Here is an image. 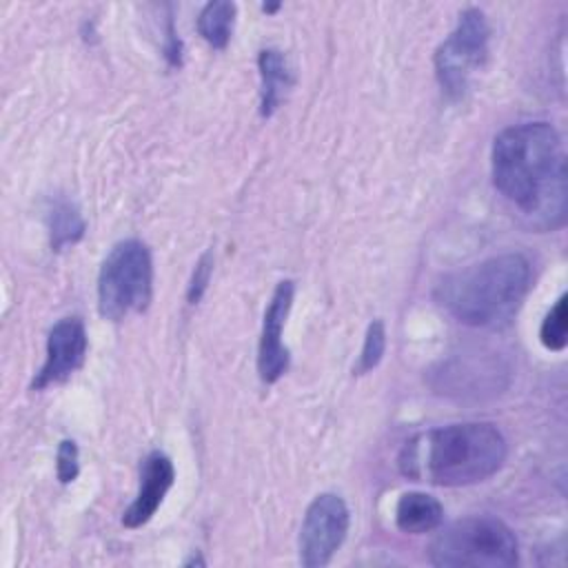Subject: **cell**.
<instances>
[{"label": "cell", "instance_id": "6da1fadb", "mask_svg": "<svg viewBox=\"0 0 568 568\" xmlns=\"http://www.w3.org/2000/svg\"><path fill=\"white\" fill-rule=\"evenodd\" d=\"M493 184L532 229H559L568 211V173L557 129L548 122L504 129L493 144Z\"/></svg>", "mask_w": 568, "mask_h": 568}, {"label": "cell", "instance_id": "7a4b0ae2", "mask_svg": "<svg viewBox=\"0 0 568 568\" xmlns=\"http://www.w3.org/2000/svg\"><path fill=\"white\" fill-rule=\"evenodd\" d=\"M506 459L504 435L486 422L433 428L406 442L399 470L435 486H470L493 477Z\"/></svg>", "mask_w": 568, "mask_h": 568}, {"label": "cell", "instance_id": "3957f363", "mask_svg": "<svg viewBox=\"0 0 568 568\" xmlns=\"http://www.w3.org/2000/svg\"><path fill=\"white\" fill-rule=\"evenodd\" d=\"M530 288V262L519 253H501L446 275L437 284L439 304L462 324L506 328Z\"/></svg>", "mask_w": 568, "mask_h": 568}, {"label": "cell", "instance_id": "277c9868", "mask_svg": "<svg viewBox=\"0 0 568 568\" xmlns=\"http://www.w3.org/2000/svg\"><path fill=\"white\" fill-rule=\"evenodd\" d=\"M428 557L435 566L510 568L517 564V539L497 517H466L435 535Z\"/></svg>", "mask_w": 568, "mask_h": 568}, {"label": "cell", "instance_id": "5b68a950", "mask_svg": "<svg viewBox=\"0 0 568 568\" xmlns=\"http://www.w3.org/2000/svg\"><path fill=\"white\" fill-rule=\"evenodd\" d=\"M153 295V262L138 240L118 242L98 273V311L111 322L149 306Z\"/></svg>", "mask_w": 568, "mask_h": 568}, {"label": "cell", "instance_id": "8992f818", "mask_svg": "<svg viewBox=\"0 0 568 568\" xmlns=\"http://www.w3.org/2000/svg\"><path fill=\"white\" fill-rule=\"evenodd\" d=\"M488 36L490 29L484 11H462L455 31L439 44L435 53V73L448 95L457 98L466 91L473 71L486 60Z\"/></svg>", "mask_w": 568, "mask_h": 568}, {"label": "cell", "instance_id": "52a82bcc", "mask_svg": "<svg viewBox=\"0 0 568 568\" xmlns=\"http://www.w3.org/2000/svg\"><path fill=\"white\" fill-rule=\"evenodd\" d=\"M348 532V508L333 493L317 495L304 515L300 530V561L308 568L326 566Z\"/></svg>", "mask_w": 568, "mask_h": 568}, {"label": "cell", "instance_id": "ba28073f", "mask_svg": "<svg viewBox=\"0 0 568 568\" xmlns=\"http://www.w3.org/2000/svg\"><path fill=\"white\" fill-rule=\"evenodd\" d=\"M87 355V331L82 320L64 317L60 320L47 337V357L42 368L36 373L31 388L42 390L51 384L64 382L73 375Z\"/></svg>", "mask_w": 568, "mask_h": 568}, {"label": "cell", "instance_id": "9c48e42d", "mask_svg": "<svg viewBox=\"0 0 568 568\" xmlns=\"http://www.w3.org/2000/svg\"><path fill=\"white\" fill-rule=\"evenodd\" d=\"M293 293L295 286L291 280L280 282L264 311L262 335L257 346V373L264 384L277 382L288 368V348L282 342V331L293 304Z\"/></svg>", "mask_w": 568, "mask_h": 568}, {"label": "cell", "instance_id": "30bf717a", "mask_svg": "<svg viewBox=\"0 0 568 568\" xmlns=\"http://www.w3.org/2000/svg\"><path fill=\"white\" fill-rule=\"evenodd\" d=\"M173 479H175L173 462L160 450L149 453L146 459L142 462V468H140L138 495L131 501V506L124 510L122 524L126 528L144 526L155 515V510L160 508L164 495L173 486Z\"/></svg>", "mask_w": 568, "mask_h": 568}, {"label": "cell", "instance_id": "8fae6325", "mask_svg": "<svg viewBox=\"0 0 568 568\" xmlns=\"http://www.w3.org/2000/svg\"><path fill=\"white\" fill-rule=\"evenodd\" d=\"M260 78H262V95H260V113L264 118L273 115V111L284 100L286 91L293 84V71L288 67V60L277 49H264L257 58Z\"/></svg>", "mask_w": 568, "mask_h": 568}, {"label": "cell", "instance_id": "7c38bea8", "mask_svg": "<svg viewBox=\"0 0 568 568\" xmlns=\"http://www.w3.org/2000/svg\"><path fill=\"white\" fill-rule=\"evenodd\" d=\"M444 521L442 504L426 493H404L395 506V524L399 530L422 535L439 528Z\"/></svg>", "mask_w": 568, "mask_h": 568}, {"label": "cell", "instance_id": "4fadbf2b", "mask_svg": "<svg viewBox=\"0 0 568 568\" xmlns=\"http://www.w3.org/2000/svg\"><path fill=\"white\" fill-rule=\"evenodd\" d=\"M233 22H235V4L226 0H215L202 7L197 16V31L213 49H224L231 40Z\"/></svg>", "mask_w": 568, "mask_h": 568}, {"label": "cell", "instance_id": "5bb4252c", "mask_svg": "<svg viewBox=\"0 0 568 568\" xmlns=\"http://www.w3.org/2000/svg\"><path fill=\"white\" fill-rule=\"evenodd\" d=\"M47 222L53 251L75 244L84 235V220L69 200H55L47 213Z\"/></svg>", "mask_w": 568, "mask_h": 568}, {"label": "cell", "instance_id": "9a60e30c", "mask_svg": "<svg viewBox=\"0 0 568 568\" xmlns=\"http://www.w3.org/2000/svg\"><path fill=\"white\" fill-rule=\"evenodd\" d=\"M566 295H561L555 306L546 313L541 328H539V339L548 351H564L566 346Z\"/></svg>", "mask_w": 568, "mask_h": 568}, {"label": "cell", "instance_id": "2e32d148", "mask_svg": "<svg viewBox=\"0 0 568 568\" xmlns=\"http://www.w3.org/2000/svg\"><path fill=\"white\" fill-rule=\"evenodd\" d=\"M384 348H386V328H384L382 320H375V322L368 324V331H366V337H364V346H362L355 373L364 375V373L373 371L379 364V359L384 355Z\"/></svg>", "mask_w": 568, "mask_h": 568}, {"label": "cell", "instance_id": "e0dca14e", "mask_svg": "<svg viewBox=\"0 0 568 568\" xmlns=\"http://www.w3.org/2000/svg\"><path fill=\"white\" fill-rule=\"evenodd\" d=\"M78 446L73 439H62L55 455V473L62 484H71L78 477Z\"/></svg>", "mask_w": 568, "mask_h": 568}, {"label": "cell", "instance_id": "ac0fdd59", "mask_svg": "<svg viewBox=\"0 0 568 568\" xmlns=\"http://www.w3.org/2000/svg\"><path fill=\"white\" fill-rule=\"evenodd\" d=\"M211 271H213V255L211 251H206L197 264H195V271H193V277H191V284H189V291H186V297L191 304L200 302L206 284H209V277H211Z\"/></svg>", "mask_w": 568, "mask_h": 568}, {"label": "cell", "instance_id": "d6986e66", "mask_svg": "<svg viewBox=\"0 0 568 568\" xmlns=\"http://www.w3.org/2000/svg\"><path fill=\"white\" fill-rule=\"evenodd\" d=\"M193 564H197V566H204V559L202 557H191L184 566H193Z\"/></svg>", "mask_w": 568, "mask_h": 568}]
</instances>
